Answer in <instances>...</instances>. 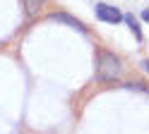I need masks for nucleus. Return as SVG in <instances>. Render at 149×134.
I'll use <instances>...</instances> for the list:
<instances>
[{
	"label": "nucleus",
	"mask_w": 149,
	"mask_h": 134,
	"mask_svg": "<svg viewBox=\"0 0 149 134\" xmlns=\"http://www.w3.org/2000/svg\"><path fill=\"white\" fill-rule=\"evenodd\" d=\"M120 72H123V62L120 57L113 55L111 50H99V57H96V79L101 84H111L116 82Z\"/></svg>",
	"instance_id": "nucleus-1"
},
{
	"label": "nucleus",
	"mask_w": 149,
	"mask_h": 134,
	"mask_svg": "<svg viewBox=\"0 0 149 134\" xmlns=\"http://www.w3.org/2000/svg\"><path fill=\"white\" fill-rule=\"evenodd\" d=\"M94 10H96V17L101 19V22H108V24H118L120 19H123V15H120L116 7H111V5H106V3H99Z\"/></svg>",
	"instance_id": "nucleus-2"
},
{
	"label": "nucleus",
	"mask_w": 149,
	"mask_h": 134,
	"mask_svg": "<svg viewBox=\"0 0 149 134\" xmlns=\"http://www.w3.org/2000/svg\"><path fill=\"white\" fill-rule=\"evenodd\" d=\"M48 19H51V22H60V24H68V26H72V29H77V31H82V34L87 31V26L82 24L79 19H74V17H70V15H65V12H53V15H48Z\"/></svg>",
	"instance_id": "nucleus-3"
},
{
	"label": "nucleus",
	"mask_w": 149,
	"mask_h": 134,
	"mask_svg": "<svg viewBox=\"0 0 149 134\" xmlns=\"http://www.w3.org/2000/svg\"><path fill=\"white\" fill-rule=\"evenodd\" d=\"M123 19H125V24L130 26V31L135 34V38H137V41H142V31H139V24H137V19H135L132 15H123Z\"/></svg>",
	"instance_id": "nucleus-4"
},
{
	"label": "nucleus",
	"mask_w": 149,
	"mask_h": 134,
	"mask_svg": "<svg viewBox=\"0 0 149 134\" xmlns=\"http://www.w3.org/2000/svg\"><path fill=\"white\" fill-rule=\"evenodd\" d=\"M41 5H43V0H24V7H26V15L29 17H34L36 12H39Z\"/></svg>",
	"instance_id": "nucleus-5"
},
{
	"label": "nucleus",
	"mask_w": 149,
	"mask_h": 134,
	"mask_svg": "<svg viewBox=\"0 0 149 134\" xmlns=\"http://www.w3.org/2000/svg\"><path fill=\"white\" fill-rule=\"evenodd\" d=\"M142 19L149 24V7H144V10H142Z\"/></svg>",
	"instance_id": "nucleus-6"
},
{
	"label": "nucleus",
	"mask_w": 149,
	"mask_h": 134,
	"mask_svg": "<svg viewBox=\"0 0 149 134\" xmlns=\"http://www.w3.org/2000/svg\"><path fill=\"white\" fill-rule=\"evenodd\" d=\"M142 67H144V70L149 72V60H144V62H142Z\"/></svg>",
	"instance_id": "nucleus-7"
}]
</instances>
